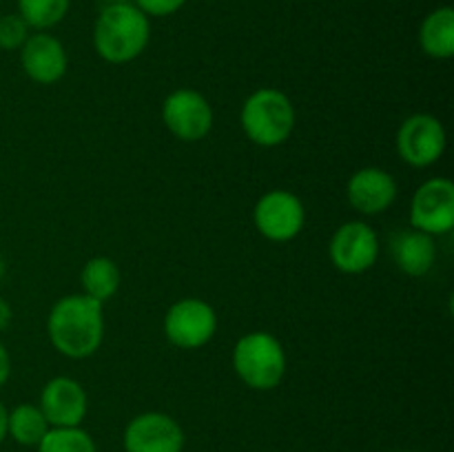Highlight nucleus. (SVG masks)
Wrapping results in <instances>:
<instances>
[{
	"label": "nucleus",
	"instance_id": "6ab92c4d",
	"mask_svg": "<svg viewBox=\"0 0 454 452\" xmlns=\"http://www.w3.org/2000/svg\"><path fill=\"white\" fill-rule=\"evenodd\" d=\"M71 0H18V13L29 29H51L69 12Z\"/></svg>",
	"mask_w": 454,
	"mask_h": 452
},
{
	"label": "nucleus",
	"instance_id": "39448f33",
	"mask_svg": "<svg viewBox=\"0 0 454 452\" xmlns=\"http://www.w3.org/2000/svg\"><path fill=\"white\" fill-rule=\"evenodd\" d=\"M217 331V315L211 304L198 297L176 301L164 315V335L173 346L195 350L207 346Z\"/></svg>",
	"mask_w": 454,
	"mask_h": 452
},
{
	"label": "nucleus",
	"instance_id": "4468645a",
	"mask_svg": "<svg viewBox=\"0 0 454 452\" xmlns=\"http://www.w3.org/2000/svg\"><path fill=\"white\" fill-rule=\"evenodd\" d=\"M346 198L350 207L362 215H377L390 208L397 198V182L388 171L377 167L359 168L353 173L346 186Z\"/></svg>",
	"mask_w": 454,
	"mask_h": 452
},
{
	"label": "nucleus",
	"instance_id": "2eb2a0df",
	"mask_svg": "<svg viewBox=\"0 0 454 452\" xmlns=\"http://www.w3.org/2000/svg\"><path fill=\"white\" fill-rule=\"evenodd\" d=\"M390 253L399 270L411 277H424L437 260V244L433 235L421 233L417 229L399 230L390 239Z\"/></svg>",
	"mask_w": 454,
	"mask_h": 452
},
{
	"label": "nucleus",
	"instance_id": "a211bd4d",
	"mask_svg": "<svg viewBox=\"0 0 454 452\" xmlns=\"http://www.w3.org/2000/svg\"><path fill=\"white\" fill-rule=\"evenodd\" d=\"M49 428L43 410L34 403H20L7 412V434L20 446H38Z\"/></svg>",
	"mask_w": 454,
	"mask_h": 452
},
{
	"label": "nucleus",
	"instance_id": "7ed1b4c3",
	"mask_svg": "<svg viewBox=\"0 0 454 452\" xmlns=\"http://www.w3.org/2000/svg\"><path fill=\"white\" fill-rule=\"evenodd\" d=\"M239 120L248 140L260 146H278L295 129V106L286 93L260 89L247 97Z\"/></svg>",
	"mask_w": 454,
	"mask_h": 452
},
{
	"label": "nucleus",
	"instance_id": "1a4fd4ad",
	"mask_svg": "<svg viewBox=\"0 0 454 452\" xmlns=\"http://www.w3.org/2000/svg\"><path fill=\"white\" fill-rule=\"evenodd\" d=\"M164 127L182 142H198L213 129V109L193 89H177L162 105Z\"/></svg>",
	"mask_w": 454,
	"mask_h": 452
},
{
	"label": "nucleus",
	"instance_id": "f8f14e48",
	"mask_svg": "<svg viewBox=\"0 0 454 452\" xmlns=\"http://www.w3.org/2000/svg\"><path fill=\"white\" fill-rule=\"evenodd\" d=\"M38 408L51 428H75L87 417V393L71 377H53L40 393Z\"/></svg>",
	"mask_w": 454,
	"mask_h": 452
},
{
	"label": "nucleus",
	"instance_id": "20e7f679",
	"mask_svg": "<svg viewBox=\"0 0 454 452\" xmlns=\"http://www.w3.org/2000/svg\"><path fill=\"white\" fill-rule=\"evenodd\" d=\"M233 368L253 390H273L286 372V355L278 337L255 331L239 337L233 348Z\"/></svg>",
	"mask_w": 454,
	"mask_h": 452
},
{
	"label": "nucleus",
	"instance_id": "a878e982",
	"mask_svg": "<svg viewBox=\"0 0 454 452\" xmlns=\"http://www.w3.org/2000/svg\"><path fill=\"white\" fill-rule=\"evenodd\" d=\"M122 3H133V0H106V4H122Z\"/></svg>",
	"mask_w": 454,
	"mask_h": 452
},
{
	"label": "nucleus",
	"instance_id": "f03ea898",
	"mask_svg": "<svg viewBox=\"0 0 454 452\" xmlns=\"http://www.w3.org/2000/svg\"><path fill=\"white\" fill-rule=\"evenodd\" d=\"M151 38L149 16L133 3L105 4L93 27V47L102 60L124 65L140 56Z\"/></svg>",
	"mask_w": 454,
	"mask_h": 452
},
{
	"label": "nucleus",
	"instance_id": "5701e85b",
	"mask_svg": "<svg viewBox=\"0 0 454 452\" xmlns=\"http://www.w3.org/2000/svg\"><path fill=\"white\" fill-rule=\"evenodd\" d=\"M9 372H12V359H9L7 348H4L3 341H0V388L7 384Z\"/></svg>",
	"mask_w": 454,
	"mask_h": 452
},
{
	"label": "nucleus",
	"instance_id": "9d476101",
	"mask_svg": "<svg viewBox=\"0 0 454 452\" xmlns=\"http://www.w3.org/2000/svg\"><path fill=\"white\" fill-rule=\"evenodd\" d=\"M328 253L341 273L359 275L375 266L380 257V238L366 222H346L333 235Z\"/></svg>",
	"mask_w": 454,
	"mask_h": 452
},
{
	"label": "nucleus",
	"instance_id": "412c9836",
	"mask_svg": "<svg viewBox=\"0 0 454 452\" xmlns=\"http://www.w3.org/2000/svg\"><path fill=\"white\" fill-rule=\"evenodd\" d=\"M29 38V25L20 18V13H4L0 16V49L13 51L25 44Z\"/></svg>",
	"mask_w": 454,
	"mask_h": 452
},
{
	"label": "nucleus",
	"instance_id": "0eeeda50",
	"mask_svg": "<svg viewBox=\"0 0 454 452\" xmlns=\"http://www.w3.org/2000/svg\"><path fill=\"white\" fill-rule=\"evenodd\" d=\"M411 226L428 235H446L454 226V184L448 177H433L415 191Z\"/></svg>",
	"mask_w": 454,
	"mask_h": 452
},
{
	"label": "nucleus",
	"instance_id": "393cba45",
	"mask_svg": "<svg viewBox=\"0 0 454 452\" xmlns=\"http://www.w3.org/2000/svg\"><path fill=\"white\" fill-rule=\"evenodd\" d=\"M7 412L9 410L3 406V401H0V443L7 437Z\"/></svg>",
	"mask_w": 454,
	"mask_h": 452
},
{
	"label": "nucleus",
	"instance_id": "4be33fe9",
	"mask_svg": "<svg viewBox=\"0 0 454 452\" xmlns=\"http://www.w3.org/2000/svg\"><path fill=\"white\" fill-rule=\"evenodd\" d=\"M133 4H136L145 16L164 18L180 12V9L186 4V0H133Z\"/></svg>",
	"mask_w": 454,
	"mask_h": 452
},
{
	"label": "nucleus",
	"instance_id": "6e6552de",
	"mask_svg": "<svg viewBox=\"0 0 454 452\" xmlns=\"http://www.w3.org/2000/svg\"><path fill=\"white\" fill-rule=\"evenodd\" d=\"M446 149V129L434 115L415 113L397 131V153L406 164L426 168L437 162Z\"/></svg>",
	"mask_w": 454,
	"mask_h": 452
},
{
	"label": "nucleus",
	"instance_id": "423d86ee",
	"mask_svg": "<svg viewBox=\"0 0 454 452\" xmlns=\"http://www.w3.org/2000/svg\"><path fill=\"white\" fill-rule=\"evenodd\" d=\"M304 204L291 191H269L253 208L257 230L270 242H291L304 229Z\"/></svg>",
	"mask_w": 454,
	"mask_h": 452
},
{
	"label": "nucleus",
	"instance_id": "dca6fc26",
	"mask_svg": "<svg viewBox=\"0 0 454 452\" xmlns=\"http://www.w3.org/2000/svg\"><path fill=\"white\" fill-rule=\"evenodd\" d=\"M421 49L430 58L448 60L454 56V12L452 7H439L424 18L419 29Z\"/></svg>",
	"mask_w": 454,
	"mask_h": 452
},
{
	"label": "nucleus",
	"instance_id": "b1692460",
	"mask_svg": "<svg viewBox=\"0 0 454 452\" xmlns=\"http://www.w3.org/2000/svg\"><path fill=\"white\" fill-rule=\"evenodd\" d=\"M12 323V306L0 297V332Z\"/></svg>",
	"mask_w": 454,
	"mask_h": 452
},
{
	"label": "nucleus",
	"instance_id": "bb28decb",
	"mask_svg": "<svg viewBox=\"0 0 454 452\" xmlns=\"http://www.w3.org/2000/svg\"><path fill=\"white\" fill-rule=\"evenodd\" d=\"M3 275H4V261L3 257H0V279H3Z\"/></svg>",
	"mask_w": 454,
	"mask_h": 452
},
{
	"label": "nucleus",
	"instance_id": "9b49d317",
	"mask_svg": "<svg viewBox=\"0 0 454 452\" xmlns=\"http://www.w3.org/2000/svg\"><path fill=\"white\" fill-rule=\"evenodd\" d=\"M122 441L127 452H182L184 433L164 412H142L129 421Z\"/></svg>",
	"mask_w": 454,
	"mask_h": 452
},
{
	"label": "nucleus",
	"instance_id": "f257e3e1",
	"mask_svg": "<svg viewBox=\"0 0 454 452\" xmlns=\"http://www.w3.org/2000/svg\"><path fill=\"white\" fill-rule=\"evenodd\" d=\"M53 348L71 359H87L105 337L102 304L87 295H69L56 301L47 319Z\"/></svg>",
	"mask_w": 454,
	"mask_h": 452
},
{
	"label": "nucleus",
	"instance_id": "aec40b11",
	"mask_svg": "<svg viewBox=\"0 0 454 452\" xmlns=\"http://www.w3.org/2000/svg\"><path fill=\"white\" fill-rule=\"evenodd\" d=\"M35 448H38V452H98L91 434L80 425H75V428H49L43 441Z\"/></svg>",
	"mask_w": 454,
	"mask_h": 452
},
{
	"label": "nucleus",
	"instance_id": "f3484780",
	"mask_svg": "<svg viewBox=\"0 0 454 452\" xmlns=\"http://www.w3.org/2000/svg\"><path fill=\"white\" fill-rule=\"evenodd\" d=\"M80 282H82L84 295L105 304L106 300H111L118 292L120 270L115 261L109 260V257H91L84 264L82 273H80Z\"/></svg>",
	"mask_w": 454,
	"mask_h": 452
},
{
	"label": "nucleus",
	"instance_id": "ddd939ff",
	"mask_svg": "<svg viewBox=\"0 0 454 452\" xmlns=\"http://www.w3.org/2000/svg\"><path fill=\"white\" fill-rule=\"evenodd\" d=\"M67 51L56 35L47 31L29 35L20 47V65L27 78L38 84H53L67 74Z\"/></svg>",
	"mask_w": 454,
	"mask_h": 452
}]
</instances>
